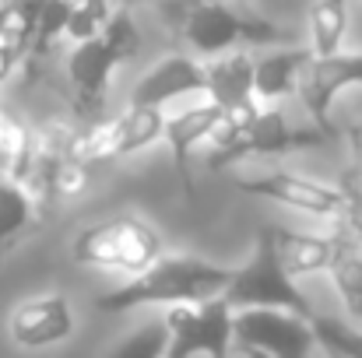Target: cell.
<instances>
[{
    "label": "cell",
    "instance_id": "6da1fadb",
    "mask_svg": "<svg viewBox=\"0 0 362 358\" xmlns=\"http://www.w3.org/2000/svg\"><path fill=\"white\" fill-rule=\"evenodd\" d=\"M236 267H222L201 256H162L141 278L95 299L99 313H127L137 306H208L233 285Z\"/></svg>",
    "mask_w": 362,
    "mask_h": 358
},
{
    "label": "cell",
    "instance_id": "7a4b0ae2",
    "mask_svg": "<svg viewBox=\"0 0 362 358\" xmlns=\"http://www.w3.org/2000/svg\"><path fill=\"white\" fill-rule=\"evenodd\" d=\"M211 141H215L211 165H226V162H240L253 155L267 158V155H292L303 148H320L327 133L317 126H292L281 109L267 106V109L226 117V123L218 126Z\"/></svg>",
    "mask_w": 362,
    "mask_h": 358
},
{
    "label": "cell",
    "instance_id": "3957f363",
    "mask_svg": "<svg viewBox=\"0 0 362 358\" xmlns=\"http://www.w3.org/2000/svg\"><path fill=\"white\" fill-rule=\"evenodd\" d=\"M226 306H233V313L243 309H281V313H296L303 320H313V306L310 299L296 288V281L285 274L281 256H278V242H274V229H264L250 260L236 267L229 292L222 295Z\"/></svg>",
    "mask_w": 362,
    "mask_h": 358
},
{
    "label": "cell",
    "instance_id": "277c9868",
    "mask_svg": "<svg viewBox=\"0 0 362 358\" xmlns=\"http://www.w3.org/2000/svg\"><path fill=\"white\" fill-rule=\"evenodd\" d=\"M71 256L81 267H106V270H123L130 278H141L148 267L162 260V239L148 222L110 218L81 229L71 246Z\"/></svg>",
    "mask_w": 362,
    "mask_h": 358
},
{
    "label": "cell",
    "instance_id": "5b68a950",
    "mask_svg": "<svg viewBox=\"0 0 362 358\" xmlns=\"http://www.w3.org/2000/svg\"><path fill=\"white\" fill-rule=\"evenodd\" d=\"M137 46H141V35H137L127 11L113 14V21L106 25V32L99 39H88V42L74 46V53L67 56V78H71L81 106L95 109L103 102L113 71L137 53Z\"/></svg>",
    "mask_w": 362,
    "mask_h": 358
},
{
    "label": "cell",
    "instance_id": "8992f818",
    "mask_svg": "<svg viewBox=\"0 0 362 358\" xmlns=\"http://www.w3.org/2000/svg\"><path fill=\"white\" fill-rule=\"evenodd\" d=\"M183 39L201 56H226L246 42H281L285 32L264 18L243 14L226 0H201L183 18Z\"/></svg>",
    "mask_w": 362,
    "mask_h": 358
},
{
    "label": "cell",
    "instance_id": "52a82bcc",
    "mask_svg": "<svg viewBox=\"0 0 362 358\" xmlns=\"http://www.w3.org/2000/svg\"><path fill=\"white\" fill-rule=\"evenodd\" d=\"M313 320L281 309H243L233 316V338L246 358H310L317 345Z\"/></svg>",
    "mask_w": 362,
    "mask_h": 358
},
{
    "label": "cell",
    "instance_id": "ba28073f",
    "mask_svg": "<svg viewBox=\"0 0 362 358\" xmlns=\"http://www.w3.org/2000/svg\"><path fill=\"white\" fill-rule=\"evenodd\" d=\"M233 306L215 299L208 306H176L165 313L169 345L165 358H229L236 348L233 338Z\"/></svg>",
    "mask_w": 362,
    "mask_h": 358
},
{
    "label": "cell",
    "instance_id": "9c48e42d",
    "mask_svg": "<svg viewBox=\"0 0 362 358\" xmlns=\"http://www.w3.org/2000/svg\"><path fill=\"white\" fill-rule=\"evenodd\" d=\"M362 88V53H338V56H313L303 71L299 81V99L306 113L313 117V126L324 130L327 137L334 133L331 126V106L341 92Z\"/></svg>",
    "mask_w": 362,
    "mask_h": 358
},
{
    "label": "cell",
    "instance_id": "30bf717a",
    "mask_svg": "<svg viewBox=\"0 0 362 358\" xmlns=\"http://www.w3.org/2000/svg\"><path fill=\"white\" fill-rule=\"evenodd\" d=\"M236 186L264 197L271 204L292 208L299 215H313V218H334L341 215V190L296 176V172H267V176H236Z\"/></svg>",
    "mask_w": 362,
    "mask_h": 358
},
{
    "label": "cell",
    "instance_id": "8fae6325",
    "mask_svg": "<svg viewBox=\"0 0 362 358\" xmlns=\"http://www.w3.org/2000/svg\"><path fill=\"white\" fill-rule=\"evenodd\" d=\"M183 95H208V67L197 64L194 56H165L151 71L141 74V81L130 92V106L137 109H162L173 99Z\"/></svg>",
    "mask_w": 362,
    "mask_h": 358
},
{
    "label": "cell",
    "instance_id": "7c38bea8",
    "mask_svg": "<svg viewBox=\"0 0 362 358\" xmlns=\"http://www.w3.org/2000/svg\"><path fill=\"white\" fill-rule=\"evenodd\" d=\"M7 334L18 348H28V352H42V348H53L60 341H67L74 334V313H71V302L64 295H39V299H28L21 302L11 320H7Z\"/></svg>",
    "mask_w": 362,
    "mask_h": 358
},
{
    "label": "cell",
    "instance_id": "4fadbf2b",
    "mask_svg": "<svg viewBox=\"0 0 362 358\" xmlns=\"http://www.w3.org/2000/svg\"><path fill=\"white\" fill-rule=\"evenodd\" d=\"M226 123V113L215 106V102H201V106H190L183 113H176L173 119H165V148L173 155V169L183 183L187 193H194V172H190V158L194 151L211 141L218 133V126Z\"/></svg>",
    "mask_w": 362,
    "mask_h": 358
},
{
    "label": "cell",
    "instance_id": "5bb4252c",
    "mask_svg": "<svg viewBox=\"0 0 362 358\" xmlns=\"http://www.w3.org/2000/svg\"><path fill=\"white\" fill-rule=\"evenodd\" d=\"M253 67L257 60L250 53H226L215 64H208V102H215L226 117L257 109Z\"/></svg>",
    "mask_w": 362,
    "mask_h": 358
},
{
    "label": "cell",
    "instance_id": "9a60e30c",
    "mask_svg": "<svg viewBox=\"0 0 362 358\" xmlns=\"http://www.w3.org/2000/svg\"><path fill=\"white\" fill-rule=\"evenodd\" d=\"M274 242H278L281 267L292 281L306 274H320V270L331 274L345 246V239L338 236H313V232H292V229H274Z\"/></svg>",
    "mask_w": 362,
    "mask_h": 358
},
{
    "label": "cell",
    "instance_id": "2e32d148",
    "mask_svg": "<svg viewBox=\"0 0 362 358\" xmlns=\"http://www.w3.org/2000/svg\"><path fill=\"white\" fill-rule=\"evenodd\" d=\"M310 60H313L310 49H278V53L257 56V67H253L257 99L278 102V99H285L292 92L299 95V81H303V71H306Z\"/></svg>",
    "mask_w": 362,
    "mask_h": 358
},
{
    "label": "cell",
    "instance_id": "e0dca14e",
    "mask_svg": "<svg viewBox=\"0 0 362 358\" xmlns=\"http://www.w3.org/2000/svg\"><path fill=\"white\" fill-rule=\"evenodd\" d=\"M349 7L352 0H317L310 7V53L313 56H338L349 35Z\"/></svg>",
    "mask_w": 362,
    "mask_h": 358
},
{
    "label": "cell",
    "instance_id": "ac0fdd59",
    "mask_svg": "<svg viewBox=\"0 0 362 358\" xmlns=\"http://www.w3.org/2000/svg\"><path fill=\"white\" fill-rule=\"evenodd\" d=\"M35 225V204L28 190L14 179H0V263L7 249Z\"/></svg>",
    "mask_w": 362,
    "mask_h": 358
},
{
    "label": "cell",
    "instance_id": "d6986e66",
    "mask_svg": "<svg viewBox=\"0 0 362 358\" xmlns=\"http://www.w3.org/2000/svg\"><path fill=\"white\" fill-rule=\"evenodd\" d=\"M331 281H334V292L341 295L345 309L362 320V253L345 239L334 267H331Z\"/></svg>",
    "mask_w": 362,
    "mask_h": 358
},
{
    "label": "cell",
    "instance_id": "ffe728a7",
    "mask_svg": "<svg viewBox=\"0 0 362 358\" xmlns=\"http://www.w3.org/2000/svg\"><path fill=\"white\" fill-rule=\"evenodd\" d=\"M313 334H317V345L331 358H362V330L334 320V316H320L317 313Z\"/></svg>",
    "mask_w": 362,
    "mask_h": 358
},
{
    "label": "cell",
    "instance_id": "44dd1931",
    "mask_svg": "<svg viewBox=\"0 0 362 358\" xmlns=\"http://www.w3.org/2000/svg\"><path fill=\"white\" fill-rule=\"evenodd\" d=\"M74 4H78V0H46V4H42L39 28H35V39H32V56H46V53L53 49V42H57L60 35H67Z\"/></svg>",
    "mask_w": 362,
    "mask_h": 358
},
{
    "label": "cell",
    "instance_id": "7402d4cb",
    "mask_svg": "<svg viewBox=\"0 0 362 358\" xmlns=\"http://www.w3.org/2000/svg\"><path fill=\"white\" fill-rule=\"evenodd\" d=\"M113 7L110 0H78L74 4V14H71V25H67V39L74 42H88V39H99L106 32V25L113 21Z\"/></svg>",
    "mask_w": 362,
    "mask_h": 358
},
{
    "label": "cell",
    "instance_id": "603a6c76",
    "mask_svg": "<svg viewBox=\"0 0 362 358\" xmlns=\"http://www.w3.org/2000/svg\"><path fill=\"white\" fill-rule=\"evenodd\" d=\"M165 345H169L165 320H155V323L127 334L106 358H165Z\"/></svg>",
    "mask_w": 362,
    "mask_h": 358
},
{
    "label": "cell",
    "instance_id": "cb8c5ba5",
    "mask_svg": "<svg viewBox=\"0 0 362 358\" xmlns=\"http://www.w3.org/2000/svg\"><path fill=\"white\" fill-rule=\"evenodd\" d=\"M338 190H341V215L352 225V232L362 239V172H349L338 183Z\"/></svg>",
    "mask_w": 362,
    "mask_h": 358
},
{
    "label": "cell",
    "instance_id": "d4e9b609",
    "mask_svg": "<svg viewBox=\"0 0 362 358\" xmlns=\"http://www.w3.org/2000/svg\"><path fill=\"white\" fill-rule=\"evenodd\" d=\"M349 148H352L356 162L362 165V119H359V123H352V126H349Z\"/></svg>",
    "mask_w": 362,
    "mask_h": 358
},
{
    "label": "cell",
    "instance_id": "484cf974",
    "mask_svg": "<svg viewBox=\"0 0 362 358\" xmlns=\"http://www.w3.org/2000/svg\"><path fill=\"white\" fill-rule=\"evenodd\" d=\"M11 126H14V119L0 109V144H4V137H7V130H11Z\"/></svg>",
    "mask_w": 362,
    "mask_h": 358
},
{
    "label": "cell",
    "instance_id": "4316f807",
    "mask_svg": "<svg viewBox=\"0 0 362 358\" xmlns=\"http://www.w3.org/2000/svg\"><path fill=\"white\" fill-rule=\"evenodd\" d=\"M7 18H11V0H0V32L7 28Z\"/></svg>",
    "mask_w": 362,
    "mask_h": 358
},
{
    "label": "cell",
    "instance_id": "83f0119b",
    "mask_svg": "<svg viewBox=\"0 0 362 358\" xmlns=\"http://www.w3.org/2000/svg\"><path fill=\"white\" fill-rule=\"evenodd\" d=\"M123 4H141V0H123Z\"/></svg>",
    "mask_w": 362,
    "mask_h": 358
}]
</instances>
